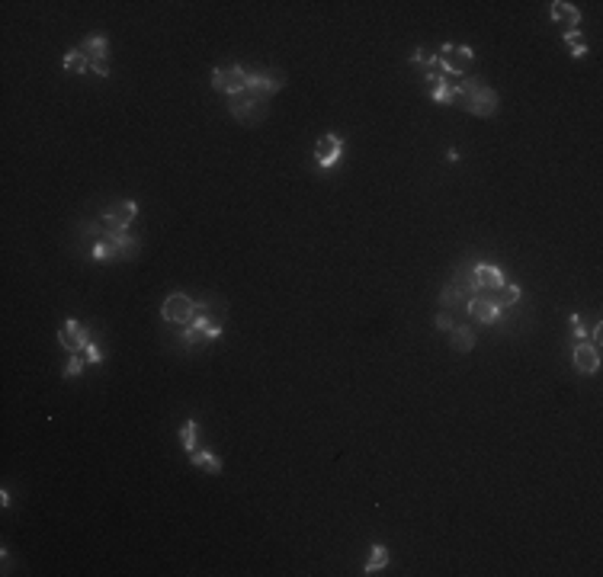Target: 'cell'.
<instances>
[{
  "mask_svg": "<svg viewBox=\"0 0 603 577\" xmlns=\"http://www.w3.org/2000/svg\"><path fill=\"white\" fill-rule=\"evenodd\" d=\"M497 90L488 87L485 81L478 77H462L456 81V93H452V106L465 109L469 116H478V119H491L497 112Z\"/></svg>",
  "mask_w": 603,
  "mask_h": 577,
  "instance_id": "1",
  "label": "cell"
},
{
  "mask_svg": "<svg viewBox=\"0 0 603 577\" xmlns=\"http://www.w3.org/2000/svg\"><path fill=\"white\" fill-rule=\"evenodd\" d=\"M135 212H138V202H132V199L113 202V206L100 215V225H84L81 231H84V235H97V237H100L103 231H126V228L135 221Z\"/></svg>",
  "mask_w": 603,
  "mask_h": 577,
  "instance_id": "2",
  "label": "cell"
},
{
  "mask_svg": "<svg viewBox=\"0 0 603 577\" xmlns=\"http://www.w3.org/2000/svg\"><path fill=\"white\" fill-rule=\"evenodd\" d=\"M228 109H231V116H235L238 122L251 126V122H257V119L263 116V109H267V97H260V93H254L251 87H247V90L235 93V97H228Z\"/></svg>",
  "mask_w": 603,
  "mask_h": 577,
  "instance_id": "3",
  "label": "cell"
},
{
  "mask_svg": "<svg viewBox=\"0 0 603 577\" xmlns=\"http://www.w3.org/2000/svg\"><path fill=\"white\" fill-rule=\"evenodd\" d=\"M222 334V324L209 318V305H196V318L183 327V343H209Z\"/></svg>",
  "mask_w": 603,
  "mask_h": 577,
  "instance_id": "4",
  "label": "cell"
},
{
  "mask_svg": "<svg viewBox=\"0 0 603 577\" xmlns=\"http://www.w3.org/2000/svg\"><path fill=\"white\" fill-rule=\"evenodd\" d=\"M247 81H251V71L241 65H228L212 71V87H215V93H225V97L247 90Z\"/></svg>",
  "mask_w": 603,
  "mask_h": 577,
  "instance_id": "5",
  "label": "cell"
},
{
  "mask_svg": "<svg viewBox=\"0 0 603 577\" xmlns=\"http://www.w3.org/2000/svg\"><path fill=\"white\" fill-rule=\"evenodd\" d=\"M160 318L167 321V324L186 327L190 321L196 318V301L190 299V295H183V292L167 295V299H164V305H160Z\"/></svg>",
  "mask_w": 603,
  "mask_h": 577,
  "instance_id": "6",
  "label": "cell"
},
{
  "mask_svg": "<svg viewBox=\"0 0 603 577\" xmlns=\"http://www.w3.org/2000/svg\"><path fill=\"white\" fill-rule=\"evenodd\" d=\"M58 343L65 346L67 353H84L87 346L93 343V334H90V327H84L81 321H65V324L58 327Z\"/></svg>",
  "mask_w": 603,
  "mask_h": 577,
  "instance_id": "7",
  "label": "cell"
},
{
  "mask_svg": "<svg viewBox=\"0 0 603 577\" xmlns=\"http://www.w3.org/2000/svg\"><path fill=\"white\" fill-rule=\"evenodd\" d=\"M340 154H344V138H340V135H334V132L321 135L318 144H315V160H318V167L321 170L337 167Z\"/></svg>",
  "mask_w": 603,
  "mask_h": 577,
  "instance_id": "8",
  "label": "cell"
},
{
  "mask_svg": "<svg viewBox=\"0 0 603 577\" xmlns=\"http://www.w3.org/2000/svg\"><path fill=\"white\" fill-rule=\"evenodd\" d=\"M465 308H469L475 324H495V321L501 318V308H497L491 299H485V295H469Z\"/></svg>",
  "mask_w": 603,
  "mask_h": 577,
  "instance_id": "9",
  "label": "cell"
},
{
  "mask_svg": "<svg viewBox=\"0 0 603 577\" xmlns=\"http://www.w3.org/2000/svg\"><path fill=\"white\" fill-rule=\"evenodd\" d=\"M575 369H578L581 376H594L597 369H600V350L597 346H590L587 340H578L575 343Z\"/></svg>",
  "mask_w": 603,
  "mask_h": 577,
  "instance_id": "10",
  "label": "cell"
},
{
  "mask_svg": "<svg viewBox=\"0 0 603 577\" xmlns=\"http://www.w3.org/2000/svg\"><path fill=\"white\" fill-rule=\"evenodd\" d=\"M436 55H440L446 65L456 67V71H462V74H465V71H469V65L475 61V51H472L469 45H452V42L440 45V49H436Z\"/></svg>",
  "mask_w": 603,
  "mask_h": 577,
  "instance_id": "11",
  "label": "cell"
},
{
  "mask_svg": "<svg viewBox=\"0 0 603 577\" xmlns=\"http://www.w3.org/2000/svg\"><path fill=\"white\" fill-rule=\"evenodd\" d=\"M77 49L84 51L87 55V61H90V67L93 65H103V61L109 58V42H106V35L103 33H93V35H87L84 42L77 45Z\"/></svg>",
  "mask_w": 603,
  "mask_h": 577,
  "instance_id": "12",
  "label": "cell"
},
{
  "mask_svg": "<svg viewBox=\"0 0 603 577\" xmlns=\"http://www.w3.org/2000/svg\"><path fill=\"white\" fill-rule=\"evenodd\" d=\"M478 295H485V299H491L497 305V308H511V305H517L520 301V285L517 283H504L501 289H491V292H478Z\"/></svg>",
  "mask_w": 603,
  "mask_h": 577,
  "instance_id": "13",
  "label": "cell"
},
{
  "mask_svg": "<svg viewBox=\"0 0 603 577\" xmlns=\"http://www.w3.org/2000/svg\"><path fill=\"white\" fill-rule=\"evenodd\" d=\"M552 19L555 23H568V29H578L581 10L575 7V3H568V0H555L552 3Z\"/></svg>",
  "mask_w": 603,
  "mask_h": 577,
  "instance_id": "14",
  "label": "cell"
},
{
  "mask_svg": "<svg viewBox=\"0 0 603 577\" xmlns=\"http://www.w3.org/2000/svg\"><path fill=\"white\" fill-rule=\"evenodd\" d=\"M247 87H251L254 93H260V97H273V93L283 90V81H276V77H263V74H254L251 71V81H247Z\"/></svg>",
  "mask_w": 603,
  "mask_h": 577,
  "instance_id": "15",
  "label": "cell"
},
{
  "mask_svg": "<svg viewBox=\"0 0 603 577\" xmlns=\"http://www.w3.org/2000/svg\"><path fill=\"white\" fill-rule=\"evenodd\" d=\"M65 71L67 74H87V71H90V61H87L84 51L81 49L65 51Z\"/></svg>",
  "mask_w": 603,
  "mask_h": 577,
  "instance_id": "16",
  "label": "cell"
},
{
  "mask_svg": "<svg viewBox=\"0 0 603 577\" xmlns=\"http://www.w3.org/2000/svg\"><path fill=\"white\" fill-rule=\"evenodd\" d=\"M449 337H452V350H459V353H469L475 346V331L472 327H452Z\"/></svg>",
  "mask_w": 603,
  "mask_h": 577,
  "instance_id": "17",
  "label": "cell"
},
{
  "mask_svg": "<svg viewBox=\"0 0 603 577\" xmlns=\"http://www.w3.org/2000/svg\"><path fill=\"white\" fill-rule=\"evenodd\" d=\"M190 462H193L196 469H202V471H212V475H218V471H222V459H218V455H212V452H206V449H196L193 455H190Z\"/></svg>",
  "mask_w": 603,
  "mask_h": 577,
  "instance_id": "18",
  "label": "cell"
},
{
  "mask_svg": "<svg viewBox=\"0 0 603 577\" xmlns=\"http://www.w3.org/2000/svg\"><path fill=\"white\" fill-rule=\"evenodd\" d=\"M388 565V552H386V545H372V555H369L366 561V568H363V574H379V571Z\"/></svg>",
  "mask_w": 603,
  "mask_h": 577,
  "instance_id": "19",
  "label": "cell"
},
{
  "mask_svg": "<svg viewBox=\"0 0 603 577\" xmlns=\"http://www.w3.org/2000/svg\"><path fill=\"white\" fill-rule=\"evenodd\" d=\"M180 440H183L186 455H193V452H196V440H199V424H196V420H186L183 427H180Z\"/></svg>",
  "mask_w": 603,
  "mask_h": 577,
  "instance_id": "20",
  "label": "cell"
},
{
  "mask_svg": "<svg viewBox=\"0 0 603 577\" xmlns=\"http://www.w3.org/2000/svg\"><path fill=\"white\" fill-rule=\"evenodd\" d=\"M87 360H84V353H71V360L65 362V369H61V378H77L81 372H84Z\"/></svg>",
  "mask_w": 603,
  "mask_h": 577,
  "instance_id": "21",
  "label": "cell"
},
{
  "mask_svg": "<svg viewBox=\"0 0 603 577\" xmlns=\"http://www.w3.org/2000/svg\"><path fill=\"white\" fill-rule=\"evenodd\" d=\"M411 61L414 65H420V67H427V71H436V51H430V49H414V55H411Z\"/></svg>",
  "mask_w": 603,
  "mask_h": 577,
  "instance_id": "22",
  "label": "cell"
},
{
  "mask_svg": "<svg viewBox=\"0 0 603 577\" xmlns=\"http://www.w3.org/2000/svg\"><path fill=\"white\" fill-rule=\"evenodd\" d=\"M462 299H465V289H462L459 283H456V285H446L443 295H440V301H443V308H449V305H459Z\"/></svg>",
  "mask_w": 603,
  "mask_h": 577,
  "instance_id": "23",
  "label": "cell"
},
{
  "mask_svg": "<svg viewBox=\"0 0 603 577\" xmlns=\"http://www.w3.org/2000/svg\"><path fill=\"white\" fill-rule=\"evenodd\" d=\"M84 360L90 362V366H100V362H103V353L97 350V343H90V346L84 350Z\"/></svg>",
  "mask_w": 603,
  "mask_h": 577,
  "instance_id": "24",
  "label": "cell"
},
{
  "mask_svg": "<svg viewBox=\"0 0 603 577\" xmlns=\"http://www.w3.org/2000/svg\"><path fill=\"white\" fill-rule=\"evenodd\" d=\"M436 327H440V331H452V327H456V324H452V318H449V315H446V311H443V315H436Z\"/></svg>",
  "mask_w": 603,
  "mask_h": 577,
  "instance_id": "25",
  "label": "cell"
},
{
  "mask_svg": "<svg viewBox=\"0 0 603 577\" xmlns=\"http://www.w3.org/2000/svg\"><path fill=\"white\" fill-rule=\"evenodd\" d=\"M600 337H603V324H594V331H590V346L600 350Z\"/></svg>",
  "mask_w": 603,
  "mask_h": 577,
  "instance_id": "26",
  "label": "cell"
},
{
  "mask_svg": "<svg viewBox=\"0 0 603 577\" xmlns=\"http://www.w3.org/2000/svg\"><path fill=\"white\" fill-rule=\"evenodd\" d=\"M571 55H575V58H587V45L575 42V45H571Z\"/></svg>",
  "mask_w": 603,
  "mask_h": 577,
  "instance_id": "27",
  "label": "cell"
},
{
  "mask_svg": "<svg viewBox=\"0 0 603 577\" xmlns=\"http://www.w3.org/2000/svg\"><path fill=\"white\" fill-rule=\"evenodd\" d=\"M578 39H581V29H568V33H565V42H571V45H575V42H578Z\"/></svg>",
  "mask_w": 603,
  "mask_h": 577,
  "instance_id": "28",
  "label": "cell"
}]
</instances>
